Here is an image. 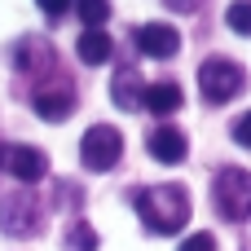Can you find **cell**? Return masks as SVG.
I'll list each match as a JSON object with an SVG mask.
<instances>
[{
    "label": "cell",
    "instance_id": "6da1fadb",
    "mask_svg": "<svg viewBox=\"0 0 251 251\" xmlns=\"http://www.w3.org/2000/svg\"><path fill=\"white\" fill-rule=\"evenodd\" d=\"M137 216L150 234L168 238V234H181V225L190 221V194L176 185V181H163V185H146L137 190Z\"/></svg>",
    "mask_w": 251,
    "mask_h": 251
},
{
    "label": "cell",
    "instance_id": "7a4b0ae2",
    "mask_svg": "<svg viewBox=\"0 0 251 251\" xmlns=\"http://www.w3.org/2000/svg\"><path fill=\"white\" fill-rule=\"evenodd\" d=\"M243 88H247V71H243L238 62H229V57H207V62L199 66V93H203L207 106H225V101H234Z\"/></svg>",
    "mask_w": 251,
    "mask_h": 251
},
{
    "label": "cell",
    "instance_id": "3957f363",
    "mask_svg": "<svg viewBox=\"0 0 251 251\" xmlns=\"http://www.w3.org/2000/svg\"><path fill=\"white\" fill-rule=\"evenodd\" d=\"M212 203L225 221H247L251 216V172L243 168H221L212 181Z\"/></svg>",
    "mask_w": 251,
    "mask_h": 251
},
{
    "label": "cell",
    "instance_id": "277c9868",
    "mask_svg": "<svg viewBox=\"0 0 251 251\" xmlns=\"http://www.w3.org/2000/svg\"><path fill=\"white\" fill-rule=\"evenodd\" d=\"M0 234H9V238H35L40 234V199L31 190H9L0 199Z\"/></svg>",
    "mask_w": 251,
    "mask_h": 251
},
{
    "label": "cell",
    "instance_id": "5b68a950",
    "mask_svg": "<svg viewBox=\"0 0 251 251\" xmlns=\"http://www.w3.org/2000/svg\"><path fill=\"white\" fill-rule=\"evenodd\" d=\"M119 154H124V137L110 124H93L84 132V141H79V163L88 172H110L119 163Z\"/></svg>",
    "mask_w": 251,
    "mask_h": 251
},
{
    "label": "cell",
    "instance_id": "8992f818",
    "mask_svg": "<svg viewBox=\"0 0 251 251\" xmlns=\"http://www.w3.org/2000/svg\"><path fill=\"white\" fill-rule=\"evenodd\" d=\"M0 168H9V176H18L22 185H35L49 176V154L35 146H0Z\"/></svg>",
    "mask_w": 251,
    "mask_h": 251
},
{
    "label": "cell",
    "instance_id": "52a82bcc",
    "mask_svg": "<svg viewBox=\"0 0 251 251\" xmlns=\"http://www.w3.org/2000/svg\"><path fill=\"white\" fill-rule=\"evenodd\" d=\"M132 44H137V53L163 62V57H172V53L181 49V31L168 26V22H141V26L132 31Z\"/></svg>",
    "mask_w": 251,
    "mask_h": 251
},
{
    "label": "cell",
    "instance_id": "ba28073f",
    "mask_svg": "<svg viewBox=\"0 0 251 251\" xmlns=\"http://www.w3.org/2000/svg\"><path fill=\"white\" fill-rule=\"evenodd\" d=\"M9 57H13V66H18L22 75H35V71H49V66H53L49 40H35V35H22V40L9 49Z\"/></svg>",
    "mask_w": 251,
    "mask_h": 251
},
{
    "label": "cell",
    "instance_id": "9c48e42d",
    "mask_svg": "<svg viewBox=\"0 0 251 251\" xmlns=\"http://www.w3.org/2000/svg\"><path fill=\"white\" fill-rule=\"evenodd\" d=\"M110 101H115L119 110H141V101H146V79H141L132 66H119L115 79H110Z\"/></svg>",
    "mask_w": 251,
    "mask_h": 251
},
{
    "label": "cell",
    "instance_id": "30bf717a",
    "mask_svg": "<svg viewBox=\"0 0 251 251\" xmlns=\"http://www.w3.org/2000/svg\"><path fill=\"white\" fill-rule=\"evenodd\" d=\"M150 115H159V119H168V115H176L181 110V84L176 79H154V84H146V101H141Z\"/></svg>",
    "mask_w": 251,
    "mask_h": 251
},
{
    "label": "cell",
    "instance_id": "8fae6325",
    "mask_svg": "<svg viewBox=\"0 0 251 251\" xmlns=\"http://www.w3.org/2000/svg\"><path fill=\"white\" fill-rule=\"evenodd\" d=\"M150 154L159 159V163H181L185 159V132L181 128H172V124H159L154 132H150Z\"/></svg>",
    "mask_w": 251,
    "mask_h": 251
},
{
    "label": "cell",
    "instance_id": "7c38bea8",
    "mask_svg": "<svg viewBox=\"0 0 251 251\" xmlns=\"http://www.w3.org/2000/svg\"><path fill=\"white\" fill-rule=\"evenodd\" d=\"M35 115L40 119H49V124H62L66 115H71V106H75V97L66 93V88H53V93H35Z\"/></svg>",
    "mask_w": 251,
    "mask_h": 251
},
{
    "label": "cell",
    "instance_id": "4fadbf2b",
    "mask_svg": "<svg viewBox=\"0 0 251 251\" xmlns=\"http://www.w3.org/2000/svg\"><path fill=\"white\" fill-rule=\"evenodd\" d=\"M110 35L106 31H84L79 35V44H75V53H79V62H88V66H101V62H110Z\"/></svg>",
    "mask_w": 251,
    "mask_h": 251
},
{
    "label": "cell",
    "instance_id": "5bb4252c",
    "mask_svg": "<svg viewBox=\"0 0 251 251\" xmlns=\"http://www.w3.org/2000/svg\"><path fill=\"white\" fill-rule=\"evenodd\" d=\"M71 9H75V18H79L88 31H101V22L110 18V0H75Z\"/></svg>",
    "mask_w": 251,
    "mask_h": 251
},
{
    "label": "cell",
    "instance_id": "9a60e30c",
    "mask_svg": "<svg viewBox=\"0 0 251 251\" xmlns=\"http://www.w3.org/2000/svg\"><path fill=\"white\" fill-rule=\"evenodd\" d=\"M66 251H97V234H93L84 221H75V225L66 229Z\"/></svg>",
    "mask_w": 251,
    "mask_h": 251
},
{
    "label": "cell",
    "instance_id": "2e32d148",
    "mask_svg": "<svg viewBox=\"0 0 251 251\" xmlns=\"http://www.w3.org/2000/svg\"><path fill=\"white\" fill-rule=\"evenodd\" d=\"M225 22H229L234 35H251V0H234L229 13H225Z\"/></svg>",
    "mask_w": 251,
    "mask_h": 251
},
{
    "label": "cell",
    "instance_id": "e0dca14e",
    "mask_svg": "<svg viewBox=\"0 0 251 251\" xmlns=\"http://www.w3.org/2000/svg\"><path fill=\"white\" fill-rule=\"evenodd\" d=\"M229 137L243 146V150H251V110H243L238 119H234V128H229Z\"/></svg>",
    "mask_w": 251,
    "mask_h": 251
},
{
    "label": "cell",
    "instance_id": "ac0fdd59",
    "mask_svg": "<svg viewBox=\"0 0 251 251\" xmlns=\"http://www.w3.org/2000/svg\"><path fill=\"white\" fill-rule=\"evenodd\" d=\"M181 251H216V238H212V234H190V238L181 243Z\"/></svg>",
    "mask_w": 251,
    "mask_h": 251
},
{
    "label": "cell",
    "instance_id": "d6986e66",
    "mask_svg": "<svg viewBox=\"0 0 251 251\" xmlns=\"http://www.w3.org/2000/svg\"><path fill=\"white\" fill-rule=\"evenodd\" d=\"M35 4H40L49 18H62V13H71V4H75V0H35Z\"/></svg>",
    "mask_w": 251,
    "mask_h": 251
},
{
    "label": "cell",
    "instance_id": "ffe728a7",
    "mask_svg": "<svg viewBox=\"0 0 251 251\" xmlns=\"http://www.w3.org/2000/svg\"><path fill=\"white\" fill-rule=\"evenodd\" d=\"M163 4H168V13H194L199 0H163Z\"/></svg>",
    "mask_w": 251,
    "mask_h": 251
}]
</instances>
